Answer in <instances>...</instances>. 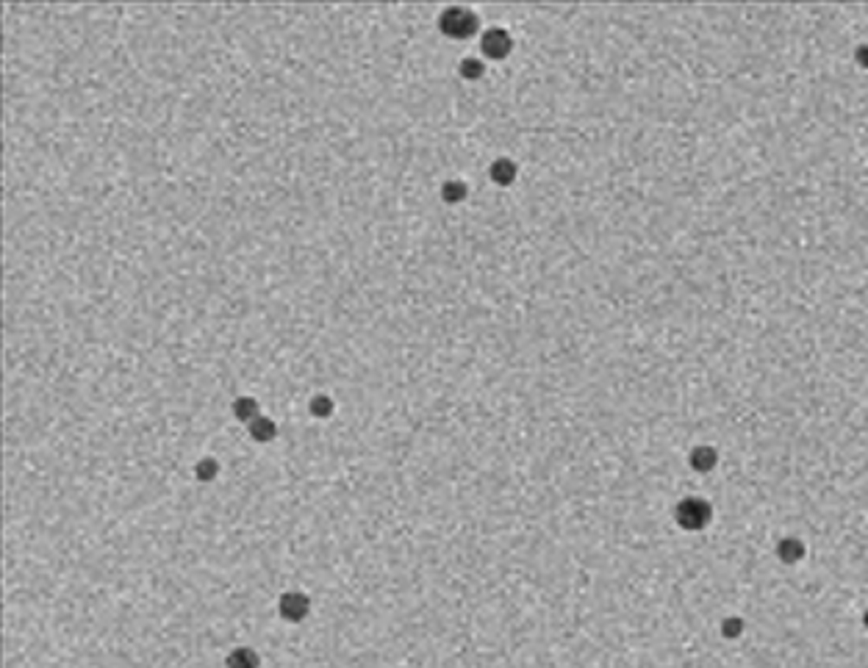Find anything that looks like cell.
Instances as JSON below:
<instances>
[{"label":"cell","instance_id":"6da1fadb","mask_svg":"<svg viewBox=\"0 0 868 668\" xmlns=\"http://www.w3.org/2000/svg\"><path fill=\"white\" fill-rule=\"evenodd\" d=\"M674 516H677V524H680L683 530L697 532V530L708 527V521H711V505H708L705 499L688 497V499H683V502L677 505Z\"/></svg>","mask_w":868,"mask_h":668},{"label":"cell","instance_id":"7a4b0ae2","mask_svg":"<svg viewBox=\"0 0 868 668\" xmlns=\"http://www.w3.org/2000/svg\"><path fill=\"white\" fill-rule=\"evenodd\" d=\"M439 25H441V31L447 34V36H453V39H467V36H472L474 31H477V17H474L469 8H447L444 14H441V20H439Z\"/></svg>","mask_w":868,"mask_h":668},{"label":"cell","instance_id":"3957f363","mask_svg":"<svg viewBox=\"0 0 868 668\" xmlns=\"http://www.w3.org/2000/svg\"><path fill=\"white\" fill-rule=\"evenodd\" d=\"M480 48H483V53H485L488 59H505V56L511 53L513 42H511V34H508V31H502V28H488V31L483 34V39H480Z\"/></svg>","mask_w":868,"mask_h":668},{"label":"cell","instance_id":"277c9868","mask_svg":"<svg viewBox=\"0 0 868 668\" xmlns=\"http://www.w3.org/2000/svg\"><path fill=\"white\" fill-rule=\"evenodd\" d=\"M280 616L286 621H303L308 616V596L297 594V591L283 594L280 596Z\"/></svg>","mask_w":868,"mask_h":668},{"label":"cell","instance_id":"5b68a950","mask_svg":"<svg viewBox=\"0 0 868 668\" xmlns=\"http://www.w3.org/2000/svg\"><path fill=\"white\" fill-rule=\"evenodd\" d=\"M716 463H718V455H716V449L713 446H697L694 452H691V466L697 469V471H713L716 469Z\"/></svg>","mask_w":868,"mask_h":668},{"label":"cell","instance_id":"8992f818","mask_svg":"<svg viewBox=\"0 0 868 668\" xmlns=\"http://www.w3.org/2000/svg\"><path fill=\"white\" fill-rule=\"evenodd\" d=\"M777 555L783 563H799L804 557V543L799 538H783L777 543Z\"/></svg>","mask_w":868,"mask_h":668},{"label":"cell","instance_id":"52a82bcc","mask_svg":"<svg viewBox=\"0 0 868 668\" xmlns=\"http://www.w3.org/2000/svg\"><path fill=\"white\" fill-rule=\"evenodd\" d=\"M491 178H494L499 186L513 183V178H516V164H513L511 158H499V161H494V166H491Z\"/></svg>","mask_w":868,"mask_h":668},{"label":"cell","instance_id":"ba28073f","mask_svg":"<svg viewBox=\"0 0 868 668\" xmlns=\"http://www.w3.org/2000/svg\"><path fill=\"white\" fill-rule=\"evenodd\" d=\"M258 663H261L258 655L247 646H239L228 655V668H258Z\"/></svg>","mask_w":868,"mask_h":668},{"label":"cell","instance_id":"9c48e42d","mask_svg":"<svg viewBox=\"0 0 868 668\" xmlns=\"http://www.w3.org/2000/svg\"><path fill=\"white\" fill-rule=\"evenodd\" d=\"M250 436L255 439V441H272L275 439V425L269 422V419H255V422H250Z\"/></svg>","mask_w":868,"mask_h":668},{"label":"cell","instance_id":"30bf717a","mask_svg":"<svg viewBox=\"0 0 868 668\" xmlns=\"http://www.w3.org/2000/svg\"><path fill=\"white\" fill-rule=\"evenodd\" d=\"M441 194H444L447 203H458V200L467 197V186H464L461 180H447L444 189H441Z\"/></svg>","mask_w":868,"mask_h":668},{"label":"cell","instance_id":"8fae6325","mask_svg":"<svg viewBox=\"0 0 868 668\" xmlns=\"http://www.w3.org/2000/svg\"><path fill=\"white\" fill-rule=\"evenodd\" d=\"M744 632V621L738 618V616H730L724 624H721V635L727 638V641H732V638H738Z\"/></svg>","mask_w":868,"mask_h":668},{"label":"cell","instance_id":"7c38bea8","mask_svg":"<svg viewBox=\"0 0 868 668\" xmlns=\"http://www.w3.org/2000/svg\"><path fill=\"white\" fill-rule=\"evenodd\" d=\"M236 416L239 419H250V422H255L258 419V408H255V402L252 399H236Z\"/></svg>","mask_w":868,"mask_h":668},{"label":"cell","instance_id":"4fadbf2b","mask_svg":"<svg viewBox=\"0 0 868 668\" xmlns=\"http://www.w3.org/2000/svg\"><path fill=\"white\" fill-rule=\"evenodd\" d=\"M217 471H220V466H217V460H211V457L200 460L197 469H194V474H197L200 480H211V477H217Z\"/></svg>","mask_w":868,"mask_h":668},{"label":"cell","instance_id":"5bb4252c","mask_svg":"<svg viewBox=\"0 0 868 668\" xmlns=\"http://www.w3.org/2000/svg\"><path fill=\"white\" fill-rule=\"evenodd\" d=\"M311 411H314L316 416H330V411H333V402H330L327 397H316L314 402H311Z\"/></svg>","mask_w":868,"mask_h":668},{"label":"cell","instance_id":"9a60e30c","mask_svg":"<svg viewBox=\"0 0 868 668\" xmlns=\"http://www.w3.org/2000/svg\"><path fill=\"white\" fill-rule=\"evenodd\" d=\"M461 73L467 75V78H480V73H483V64H480V62H474V59H467V62L461 64Z\"/></svg>","mask_w":868,"mask_h":668},{"label":"cell","instance_id":"2e32d148","mask_svg":"<svg viewBox=\"0 0 868 668\" xmlns=\"http://www.w3.org/2000/svg\"><path fill=\"white\" fill-rule=\"evenodd\" d=\"M858 62H860L863 67H868V48H858Z\"/></svg>","mask_w":868,"mask_h":668},{"label":"cell","instance_id":"e0dca14e","mask_svg":"<svg viewBox=\"0 0 868 668\" xmlns=\"http://www.w3.org/2000/svg\"><path fill=\"white\" fill-rule=\"evenodd\" d=\"M863 624H866V630H868V610L863 613Z\"/></svg>","mask_w":868,"mask_h":668}]
</instances>
